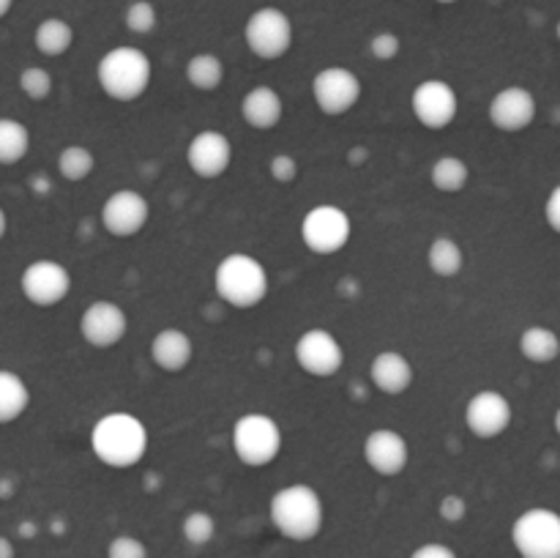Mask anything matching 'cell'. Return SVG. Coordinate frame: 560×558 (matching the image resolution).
Segmentation results:
<instances>
[{"label":"cell","instance_id":"47","mask_svg":"<svg viewBox=\"0 0 560 558\" xmlns=\"http://www.w3.org/2000/svg\"><path fill=\"white\" fill-rule=\"evenodd\" d=\"M556 36H558V42H560V20H558V25H556Z\"/></svg>","mask_w":560,"mask_h":558},{"label":"cell","instance_id":"33","mask_svg":"<svg viewBox=\"0 0 560 558\" xmlns=\"http://www.w3.org/2000/svg\"><path fill=\"white\" fill-rule=\"evenodd\" d=\"M402 53V38L394 31H377L375 36L370 38V55L381 63H388V60L399 58Z\"/></svg>","mask_w":560,"mask_h":558},{"label":"cell","instance_id":"23","mask_svg":"<svg viewBox=\"0 0 560 558\" xmlns=\"http://www.w3.org/2000/svg\"><path fill=\"white\" fill-rule=\"evenodd\" d=\"M427 266L441 279L459 277L465 268L463 244L457 239H452V235H438V239H432V244L427 246Z\"/></svg>","mask_w":560,"mask_h":558},{"label":"cell","instance_id":"40","mask_svg":"<svg viewBox=\"0 0 560 558\" xmlns=\"http://www.w3.org/2000/svg\"><path fill=\"white\" fill-rule=\"evenodd\" d=\"M31 186H33V189H36V191H49V189H52V184H49L47 175H33Z\"/></svg>","mask_w":560,"mask_h":558},{"label":"cell","instance_id":"27","mask_svg":"<svg viewBox=\"0 0 560 558\" xmlns=\"http://www.w3.org/2000/svg\"><path fill=\"white\" fill-rule=\"evenodd\" d=\"M184 74H186V82H189L195 91L211 93L217 91V88H222L224 74H228V71H224V60L219 58V55L197 53L186 60Z\"/></svg>","mask_w":560,"mask_h":558},{"label":"cell","instance_id":"10","mask_svg":"<svg viewBox=\"0 0 560 558\" xmlns=\"http://www.w3.org/2000/svg\"><path fill=\"white\" fill-rule=\"evenodd\" d=\"M20 290L33 306H42V310L58 306L71 293V274L63 263L52 257H38L22 268Z\"/></svg>","mask_w":560,"mask_h":558},{"label":"cell","instance_id":"45","mask_svg":"<svg viewBox=\"0 0 560 558\" xmlns=\"http://www.w3.org/2000/svg\"><path fill=\"white\" fill-rule=\"evenodd\" d=\"M552 427H556V432L560 435V408L556 410V416H552Z\"/></svg>","mask_w":560,"mask_h":558},{"label":"cell","instance_id":"9","mask_svg":"<svg viewBox=\"0 0 560 558\" xmlns=\"http://www.w3.org/2000/svg\"><path fill=\"white\" fill-rule=\"evenodd\" d=\"M361 77L348 66H326L312 77V98L315 107L328 118L348 115L361 102Z\"/></svg>","mask_w":560,"mask_h":558},{"label":"cell","instance_id":"8","mask_svg":"<svg viewBox=\"0 0 560 558\" xmlns=\"http://www.w3.org/2000/svg\"><path fill=\"white\" fill-rule=\"evenodd\" d=\"M512 542L523 558H560V514L534 507L512 525Z\"/></svg>","mask_w":560,"mask_h":558},{"label":"cell","instance_id":"13","mask_svg":"<svg viewBox=\"0 0 560 558\" xmlns=\"http://www.w3.org/2000/svg\"><path fill=\"white\" fill-rule=\"evenodd\" d=\"M295 364L312 377H334L345 367V348L328 328H306L295 339Z\"/></svg>","mask_w":560,"mask_h":558},{"label":"cell","instance_id":"21","mask_svg":"<svg viewBox=\"0 0 560 558\" xmlns=\"http://www.w3.org/2000/svg\"><path fill=\"white\" fill-rule=\"evenodd\" d=\"M151 359L162 372H184L195 359V342L184 328L167 326L151 339Z\"/></svg>","mask_w":560,"mask_h":558},{"label":"cell","instance_id":"6","mask_svg":"<svg viewBox=\"0 0 560 558\" xmlns=\"http://www.w3.org/2000/svg\"><path fill=\"white\" fill-rule=\"evenodd\" d=\"M293 20L277 5H260L244 25V42L249 53L260 60H279L293 47Z\"/></svg>","mask_w":560,"mask_h":558},{"label":"cell","instance_id":"4","mask_svg":"<svg viewBox=\"0 0 560 558\" xmlns=\"http://www.w3.org/2000/svg\"><path fill=\"white\" fill-rule=\"evenodd\" d=\"M213 288H217L219 299L233 310H252L266 301L271 279H268L266 266L255 255L233 252L219 260L217 271H213Z\"/></svg>","mask_w":560,"mask_h":558},{"label":"cell","instance_id":"7","mask_svg":"<svg viewBox=\"0 0 560 558\" xmlns=\"http://www.w3.org/2000/svg\"><path fill=\"white\" fill-rule=\"evenodd\" d=\"M350 235H353V219L334 202H320L301 219V239L306 249L315 255H339L350 244Z\"/></svg>","mask_w":560,"mask_h":558},{"label":"cell","instance_id":"43","mask_svg":"<svg viewBox=\"0 0 560 558\" xmlns=\"http://www.w3.org/2000/svg\"><path fill=\"white\" fill-rule=\"evenodd\" d=\"M20 534L25 536V539H27V536H36V523H22Z\"/></svg>","mask_w":560,"mask_h":558},{"label":"cell","instance_id":"17","mask_svg":"<svg viewBox=\"0 0 560 558\" xmlns=\"http://www.w3.org/2000/svg\"><path fill=\"white\" fill-rule=\"evenodd\" d=\"M186 164L202 181H217L233 164V142L224 131L202 129L186 146Z\"/></svg>","mask_w":560,"mask_h":558},{"label":"cell","instance_id":"18","mask_svg":"<svg viewBox=\"0 0 560 558\" xmlns=\"http://www.w3.org/2000/svg\"><path fill=\"white\" fill-rule=\"evenodd\" d=\"M364 463L377 476H399L410 463V443L392 427H377L364 438Z\"/></svg>","mask_w":560,"mask_h":558},{"label":"cell","instance_id":"46","mask_svg":"<svg viewBox=\"0 0 560 558\" xmlns=\"http://www.w3.org/2000/svg\"><path fill=\"white\" fill-rule=\"evenodd\" d=\"M435 3H443V5H452V3H459V0H435Z\"/></svg>","mask_w":560,"mask_h":558},{"label":"cell","instance_id":"11","mask_svg":"<svg viewBox=\"0 0 560 558\" xmlns=\"http://www.w3.org/2000/svg\"><path fill=\"white\" fill-rule=\"evenodd\" d=\"M410 109L424 129L441 131L457 120L459 96L452 82L421 80L410 93Z\"/></svg>","mask_w":560,"mask_h":558},{"label":"cell","instance_id":"41","mask_svg":"<svg viewBox=\"0 0 560 558\" xmlns=\"http://www.w3.org/2000/svg\"><path fill=\"white\" fill-rule=\"evenodd\" d=\"M14 496V481L11 479H0V498Z\"/></svg>","mask_w":560,"mask_h":558},{"label":"cell","instance_id":"44","mask_svg":"<svg viewBox=\"0 0 560 558\" xmlns=\"http://www.w3.org/2000/svg\"><path fill=\"white\" fill-rule=\"evenodd\" d=\"M11 5H14V0H0V20H3V16L9 14Z\"/></svg>","mask_w":560,"mask_h":558},{"label":"cell","instance_id":"37","mask_svg":"<svg viewBox=\"0 0 560 558\" xmlns=\"http://www.w3.org/2000/svg\"><path fill=\"white\" fill-rule=\"evenodd\" d=\"M545 219L550 224L552 233L560 235V184L547 195L545 200Z\"/></svg>","mask_w":560,"mask_h":558},{"label":"cell","instance_id":"39","mask_svg":"<svg viewBox=\"0 0 560 558\" xmlns=\"http://www.w3.org/2000/svg\"><path fill=\"white\" fill-rule=\"evenodd\" d=\"M0 558H16V547L9 536H0Z\"/></svg>","mask_w":560,"mask_h":558},{"label":"cell","instance_id":"25","mask_svg":"<svg viewBox=\"0 0 560 558\" xmlns=\"http://www.w3.org/2000/svg\"><path fill=\"white\" fill-rule=\"evenodd\" d=\"M430 181L443 195H459L470 184V164L457 153H443L432 162Z\"/></svg>","mask_w":560,"mask_h":558},{"label":"cell","instance_id":"31","mask_svg":"<svg viewBox=\"0 0 560 558\" xmlns=\"http://www.w3.org/2000/svg\"><path fill=\"white\" fill-rule=\"evenodd\" d=\"M52 88L55 80L44 66H25V69L20 71V91L25 93L31 102H44V98H49Z\"/></svg>","mask_w":560,"mask_h":558},{"label":"cell","instance_id":"15","mask_svg":"<svg viewBox=\"0 0 560 558\" xmlns=\"http://www.w3.org/2000/svg\"><path fill=\"white\" fill-rule=\"evenodd\" d=\"M514 421V408L509 403V397L495 388H481L465 405V425L481 441H492V438H501L503 432L512 427Z\"/></svg>","mask_w":560,"mask_h":558},{"label":"cell","instance_id":"24","mask_svg":"<svg viewBox=\"0 0 560 558\" xmlns=\"http://www.w3.org/2000/svg\"><path fill=\"white\" fill-rule=\"evenodd\" d=\"M520 353L530 364H552L560 356V337L550 326H528L520 334Z\"/></svg>","mask_w":560,"mask_h":558},{"label":"cell","instance_id":"30","mask_svg":"<svg viewBox=\"0 0 560 558\" xmlns=\"http://www.w3.org/2000/svg\"><path fill=\"white\" fill-rule=\"evenodd\" d=\"M124 25L129 27L135 36H151L159 27V11L151 0H135L126 5L124 11Z\"/></svg>","mask_w":560,"mask_h":558},{"label":"cell","instance_id":"35","mask_svg":"<svg viewBox=\"0 0 560 558\" xmlns=\"http://www.w3.org/2000/svg\"><path fill=\"white\" fill-rule=\"evenodd\" d=\"M107 558H148V547L137 536H115L107 547Z\"/></svg>","mask_w":560,"mask_h":558},{"label":"cell","instance_id":"3","mask_svg":"<svg viewBox=\"0 0 560 558\" xmlns=\"http://www.w3.org/2000/svg\"><path fill=\"white\" fill-rule=\"evenodd\" d=\"M268 514H271L273 528L293 542L315 539L323 531V523H326L320 492L312 485H304V481L273 492Z\"/></svg>","mask_w":560,"mask_h":558},{"label":"cell","instance_id":"22","mask_svg":"<svg viewBox=\"0 0 560 558\" xmlns=\"http://www.w3.org/2000/svg\"><path fill=\"white\" fill-rule=\"evenodd\" d=\"M74 44V27L63 20V16H47L33 31V47L44 58H60Z\"/></svg>","mask_w":560,"mask_h":558},{"label":"cell","instance_id":"1","mask_svg":"<svg viewBox=\"0 0 560 558\" xmlns=\"http://www.w3.org/2000/svg\"><path fill=\"white\" fill-rule=\"evenodd\" d=\"M151 446V435L140 416L129 410H109L98 416L91 430V452L102 465L115 470L135 468Z\"/></svg>","mask_w":560,"mask_h":558},{"label":"cell","instance_id":"38","mask_svg":"<svg viewBox=\"0 0 560 558\" xmlns=\"http://www.w3.org/2000/svg\"><path fill=\"white\" fill-rule=\"evenodd\" d=\"M410 558H457V553L448 545H441V542H430V545L416 547Z\"/></svg>","mask_w":560,"mask_h":558},{"label":"cell","instance_id":"12","mask_svg":"<svg viewBox=\"0 0 560 558\" xmlns=\"http://www.w3.org/2000/svg\"><path fill=\"white\" fill-rule=\"evenodd\" d=\"M151 219V202L137 189H118L104 200L98 222L113 239H135Z\"/></svg>","mask_w":560,"mask_h":558},{"label":"cell","instance_id":"29","mask_svg":"<svg viewBox=\"0 0 560 558\" xmlns=\"http://www.w3.org/2000/svg\"><path fill=\"white\" fill-rule=\"evenodd\" d=\"M93 170H96V156H93L91 148L74 142L58 153V173L63 181L77 184V181H85Z\"/></svg>","mask_w":560,"mask_h":558},{"label":"cell","instance_id":"5","mask_svg":"<svg viewBox=\"0 0 560 558\" xmlns=\"http://www.w3.org/2000/svg\"><path fill=\"white\" fill-rule=\"evenodd\" d=\"M230 443H233V452L241 463L249 465V468H266L282 454L284 435L273 416L249 410V414L235 419Z\"/></svg>","mask_w":560,"mask_h":558},{"label":"cell","instance_id":"14","mask_svg":"<svg viewBox=\"0 0 560 558\" xmlns=\"http://www.w3.org/2000/svg\"><path fill=\"white\" fill-rule=\"evenodd\" d=\"M129 334V315L120 304L109 299H98L85 306L80 317V337L85 339L91 348L109 350L115 345L124 342Z\"/></svg>","mask_w":560,"mask_h":558},{"label":"cell","instance_id":"42","mask_svg":"<svg viewBox=\"0 0 560 558\" xmlns=\"http://www.w3.org/2000/svg\"><path fill=\"white\" fill-rule=\"evenodd\" d=\"M5 233H9V217H5L3 206H0V241L5 239Z\"/></svg>","mask_w":560,"mask_h":558},{"label":"cell","instance_id":"16","mask_svg":"<svg viewBox=\"0 0 560 558\" xmlns=\"http://www.w3.org/2000/svg\"><path fill=\"white\" fill-rule=\"evenodd\" d=\"M487 115H490V124L498 131L517 135V131H525L528 126H534L536 115H539V102H536L530 88L506 85L490 98Z\"/></svg>","mask_w":560,"mask_h":558},{"label":"cell","instance_id":"2","mask_svg":"<svg viewBox=\"0 0 560 558\" xmlns=\"http://www.w3.org/2000/svg\"><path fill=\"white\" fill-rule=\"evenodd\" d=\"M151 77V58L131 44H118V47L107 49L96 66L98 88L104 96L118 104H129L145 96Z\"/></svg>","mask_w":560,"mask_h":558},{"label":"cell","instance_id":"34","mask_svg":"<svg viewBox=\"0 0 560 558\" xmlns=\"http://www.w3.org/2000/svg\"><path fill=\"white\" fill-rule=\"evenodd\" d=\"M299 173H301V164L293 153H277V156L271 159V164H268V175L282 186L293 184V181L299 178Z\"/></svg>","mask_w":560,"mask_h":558},{"label":"cell","instance_id":"28","mask_svg":"<svg viewBox=\"0 0 560 558\" xmlns=\"http://www.w3.org/2000/svg\"><path fill=\"white\" fill-rule=\"evenodd\" d=\"M31 151V129L16 118H0V167H14Z\"/></svg>","mask_w":560,"mask_h":558},{"label":"cell","instance_id":"19","mask_svg":"<svg viewBox=\"0 0 560 558\" xmlns=\"http://www.w3.org/2000/svg\"><path fill=\"white\" fill-rule=\"evenodd\" d=\"M416 381L413 361L399 350H381L370 364V383L386 397H399Z\"/></svg>","mask_w":560,"mask_h":558},{"label":"cell","instance_id":"36","mask_svg":"<svg viewBox=\"0 0 560 558\" xmlns=\"http://www.w3.org/2000/svg\"><path fill=\"white\" fill-rule=\"evenodd\" d=\"M438 514H441L446 523H463L465 514H468V501H465L463 496H457V492H448V496H443L441 503H438Z\"/></svg>","mask_w":560,"mask_h":558},{"label":"cell","instance_id":"20","mask_svg":"<svg viewBox=\"0 0 560 558\" xmlns=\"http://www.w3.org/2000/svg\"><path fill=\"white\" fill-rule=\"evenodd\" d=\"M284 115V102L282 93L271 85H255L244 93L241 98V118L246 120V126L257 131H271L282 124Z\"/></svg>","mask_w":560,"mask_h":558},{"label":"cell","instance_id":"26","mask_svg":"<svg viewBox=\"0 0 560 558\" xmlns=\"http://www.w3.org/2000/svg\"><path fill=\"white\" fill-rule=\"evenodd\" d=\"M31 405V388L14 370H0V425L20 419Z\"/></svg>","mask_w":560,"mask_h":558},{"label":"cell","instance_id":"32","mask_svg":"<svg viewBox=\"0 0 560 558\" xmlns=\"http://www.w3.org/2000/svg\"><path fill=\"white\" fill-rule=\"evenodd\" d=\"M217 536V520H213L211 512H202V509H195V512L186 514L184 520V539L189 545L202 547Z\"/></svg>","mask_w":560,"mask_h":558}]
</instances>
